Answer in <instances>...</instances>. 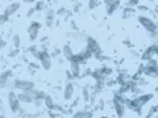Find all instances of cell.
Returning <instances> with one entry per match:
<instances>
[{"label": "cell", "instance_id": "e575fe53", "mask_svg": "<svg viewBox=\"0 0 158 118\" xmlns=\"http://www.w3.org/2000/svg\"><path fill=\"white\" fill-rule=\"evenodd\" d=\"M71 28L74 29V30H78V28H77V24L74 22V21H71Z\"/></svg>", "mask_w": 158, "mask_h": 118}, {"label": "cell", "instance_id": "9a60e30c", "mask_svg": "<svg viewBox=\"0 0 158 118\" xmlns=\"http://www.w3.org/2000/svg\"><path fill=\"white\" fill-rule=\"evenodd\" d=\"M17 98L20 102H27V104H31V102H33V97L29 95L28 92H21L17 95Z\"/></svg>", "mask_w": 158, "mask_h": 118}, {"label": "cell", "instance_id": "ffe728a7", "mask_svg": "<svg viewBox=\"0 0 158 118\" xmlns=\"http://www.w3.org/2000/svg\"><path fill=\"white\" fill-rule=\"evenodd\" d=\"M104 88H106L104 80H95V84H94V92L99 93V92L104 91Z\"/></svg>", "mask_w": 158, "mask_h": 118}, {"label": "cell", "instance_id": "d6a6232c", "mask_svg": "<svg viewBox=\"0 0 158 118\" xmlns=\"http://www.w3.org/2000/svg\"><path fill=\"white\" fill-rule=\"evenodd\" d=\"M7 46V42L6 41H0V50H2V49H4Z\"/></svg>", "mask_w": 158, "mask_h": 118}, {"label": "cell", "instance_id": "5b68a950", "mask_svg": "<svg viewBox=\"0 0 158 118\" xmlns=\"http://www.w3.org/2000/svg\"><path fill=\"white\" fill-rule=\"evenodd\" d=\"M13 88L17 91H29V89H33L34 88V84L33 81H29V80H20V79H17V80L13 81Z\"/></svg>", "mask_w": 158, "mask_h": 118}, {"label": "cell", "instance_id": "d6986e66", "mask_svg": "<svg viewBox=\"0 0 158 118\" xmlns=\"http://www.w3.org/2000/svg\"><path fill=\"white\" fill-rule=\"evenodd\" d=\"M136 13V9L133 7H124V9H123V18H131L135 16Z\"/></svg>", "mask_w": 158, "mask_h": 118}, {"label": "cell", "instance_id": "484cf974", "mask_svg": "<svg viewBox=\"0 0 158 118\" xmlns=\"http://www.w3.org/2000/svg\"><path fill=\"white\" fill-rule=\"evenodd\" d=\"M82 96H83V100H85V101H88V98H90V92H88V89H83Z\"/></svg>", "mask_w": 158, "mask_h": 118}, {"label": "cell", "instance_id": "d4e9b609", "mask_svg": "<svg viewBox=\"0 0 158 118\" xmlns=\"http://www.w3.org/2000/svg\"><path fill=\"white\" fill-rule=\"evenodd\" d=\"M95 7H98V0H88V8L94 9Z\"/></svg>", "mask_w": 158, "mask_h": 118}, {"label": "cell", "instance_id": "8fae6325", "mask_svg": "<svg viewBox=\"0 0 158 118\" xmlns=\"http://www.w3.org/2000/svg\"><path fill=\"white\" fill-rule=\"evenodd\" d=\"M74 91H75V87H74L73 83H67L65 89H63V97H65V100H71L73 96H74Z\"/></svg>", "mask_w": 158, "mask_h": 118}, {"label": "cell", "instance_id": "52a82bcc", "mask_svg": "<svg viewBox=\"0 0 158 118\" xmlns=\"http://www.w3.org/2000/svg\"><path fill=\"white\" fill-rule=\"evenodd\" d=\"M41 22H37V21H32V24L29 25L28 29V33H29V39L31 41H36L37 37H38V33H40V29H41Z\"/></svg>", "mask_w": 158, "mask_h": 118}, {"label": "cell", "instance_id": "7a4b0ae2", "mask_svg": "<svg viewBox=\"0 0 158 118\" xmlns=\"http://www.w3.org/2000/svg\"><path fill=\"white\" fill-rule=\"evenodd\" d=\"M137 20H138V22L142 25V28L146 29L150 34L152 33H157V24L153 21L150 17L145 16V14H140V16L137 17Z\"/></svg>", "mask_w": 158, "mask_h": 118}, {"label": "cell", "instance_id": "d590c367", "mask_svg": "<svg viewBox=\"0 0 158 118\" xmlns=\"http://www.w3.org/2000/svg\"><path fill=\"white\" fill-rule=\"evenodd\" d=\"M23 3H28V4H33L34 0H23Z\"/></svg>", "mask_w": 158, "mask_h": 118}, {"label": "cell", "instance_id": "f546056e", "mask_svg": "<svg viewBox=\"0 0 158 118\" xmlns=\"http://www.w3.org/2000/svg\"><path fill=\"white\" fill-rule=\"evenodd\" d=\"M137 9H140L141 12H149V8H148L146 6H138Z\"/></svg>", "mask_w": 158, "mask_h": 118}, {"label": "cell", "instance_id": "4316f807", "mask_svg": "<svg viewBox=\"0 0 158 118\" xmlns=\"http://www.w3.org/2000/svg\"><path fill=\"white\" fill-rule=\"evenodd\" d=\"M7 21H8V17L6 14H0V25H4Z\"/></svg>", "mask_w": 158, "mask_h": 118}, {"label": "cell", "instance_id": "1f68e13d", "mask_svg": "<svg viewBox=\"0 0 158 118\" xmlns=\"http://www.w3.org/2000/svg\"><path fill=\"white\" fill-rule=\"evenodd\" d=\"M34 12H36V11H34V8H31V9H29V11H28L27 16H28V17H31V16H32V14H33Z\"/></svg>", "mask_w": 158, "mask_h": 118}, {"label": "cell", "instance_id": "5bb4252c", "mask_svg": "<svg viewBox=\"0 0 158 118\" xmlns=\"http://www.w3.org/2000/svg\"><path fill=\"white\" fill-rule=\"evenodd\" d=\"M73 118H92V112L88 110V109L78 110L73 114Z\"/></svg>", "mask_w": 158, "mask_h": 118}, {"label": "cell", "instance_id": "3957f363", "mask_svg": "<svg viewBox=\"0 0 158 118\" xmlns=\"http://www.w3.org/2000/svg\"><path fill=\"white\" fill-rule=\"evenodd\" d=\"M37 59L40 61V66H41L44 70H50L52 68V55L48 51H41L40 50Z\"/></svg>", "mask_w": 158, "mask_h": 118}, {"label": "cell", "instance_id": "e0dca14e", "mask_svg": "<svg viewBox=\"0 0 158 118\" xmlns=\"http://www.w3.org/2000/svg\"><path fill=\"white\" fill-rule=\"evenodd\" d=\"M61 53L63 54V57H65L67 61H70V59L73 58V55H74V50L71 49L70 45H65V46H63V49L61 50Z\"/></svg>", "mask_w": 158, "mask_h": 118}, {"label": "cell", "instance_id": "4dcf8cb0", "mask_svg": "<svg viewBox=\"0 0 158 118\" xmlns=\"http://www.w3.org/2000/svg\"><path fill=\"white\" fill-rule=\"evenodd\" d=\"M41 67L38 65V63H34V62H31V68H34V70H38V68Z\"/></svg>", "mask_w": 158, "mask_h": 118}, {"label": "cell", "instance_id": "ac0fdd59", "mask_svg": "<svg viewBox=\"0 0 158 118\" xmlns=\"http://www.w3.org/2000/svg\"><path fill=\"white\" fill-rule=\"evenodd\" d=\"M54 16H56V12H54L53 8H49L46 12V25L48 26H53L54 24Z\"/></svg>", "mask_w": 158, "mask_h": 118}, {"label": "cell", "instance_id": "8992f818", "mask_svg": "<svg viewBox=\"0 0 158 118\" xmlns=\"http://www.w3.org/2000/svg\"><path fill=\"white\" fill-rule=\"evenodd\" d=\"M157 54H158V46H157V43H154V45L149 46L144 53H142L141 61H142V62H148V61H150V59L156 58Z\"/></svg>", "mask_w": 158, "mask_h": 118}, {"label": "cell", "instance_id": "cb8c5ba5", "mask_svg": "<svg viewBox=\"0 0 158 118\" xmlns=\"http://www.w3.org/2000/svg\"><path fill=\"white\" fill-rule=\"evenodd\" d=\"M45 6H46L45 2L40 0V2H37V3H36V7H33V8H34V11H36V12H41L42 9H45Z\"/></svg>", "mask_w": 158, "mask_h": 118}, {"label": "cell", "instance_id": "7c38bea8", "mask_svg": "<svg viewBox=\"0 0 158 118\" xmlns=\"http://www.w3.org/2000/svg\"><path fill=\"white\" fill-rule=\"evenodd\" d=\"M113 105H115V110H116V116L118 118H123L125 114V110H127V108L124 104H121V102H118V101H113Z\"/></svg>", "mask_w": 158, "mask_h": 118}, {"label": "cell", "instance_id": "9c48e42d", "mask_svg": "<svg viewBox=\"0 0 158 118\" xmlns=\"http://www.w3.org/2000/svg\"><path fill=\"white\" fill-rule=\"evenodd\" d=\"M70 73H71V76H73V79H77V77H79L81 76V65H79L78 62H74V61H71L70 62Z\"/></svg>", "mask_w": 158, "mask_h": 118}, {"label": "cell", "instance_id": "6da1fadb", "mask_svg": "<svg viewBox=\"0 0 158 118\" xmlns=\"http://www.w3.org/2000/svg\"><path fill=\"white\" fill-rule=\"evenodd\" d=\"M86 49L92 54V57H95V58L100 57L103 54V50H102L100 45H99V42L92 37H87L86 38Z\"/></svg>", "mask_w": 158, "mask_h": 118}, {"label": "cell", "instance_id": "277c9868", "mask_svg": "<svg viewBox=\"0 0 158 118\" xmlns=\"http://www.w3.org/2000/svg\"><path fill=\"white\" fill-rule=\"evenodd\" d=\"M8 105H9V108H11V110L13 113H19V110L21 109V102L19 101L17 95L15 92L8 93Z\"/></svg>", "mask_w": 158, "mask_h": 118}, {"label": "cell", "instance_id": "4fadbf2b", "mask_svg": "<svg viewBox=\"0 0 158 118\" xmlns=\"http://www.w3.org/2000/svg\"><path fill=\"white\" fill-rule=\"evenodd\" d=\"M12 75H13L12 70H7V71H4V72L0 73V87L4 85L6 83H8L9 80H11Z\"/></svg>", "mask_w": 158, "mask_h": 118}, {"label": "cell", "instance_id": "8d00e7d4", "mask_svg": "<svg viewBox=\"0 0 158 118\" xmlns=\"http://www.w3.org/2000/svg\"><path fill=\"white\" fill-rule=\"evenodd\" d=\"M104 3H106V7H107V6H110L111 3H113V0H104Z\"/></svg>", "mask_w": 158, "mask_h": 118}, {"label": "cell", "instance_id": "7402d4cb", "mask_svg": "<svg viewBox=\"0 0 158 118\" xmlns=\"http://www.w3.org/2000/svg\"><path fill=\"white\" fill-rule=\"evenodd\" d=\"M100 71H102V75H103V77H104V79L110 77L112 75V72H113V70H112V68H110V67H103V68H100Z\"/></svg>", "mask_w": 158, "mask_h": 118}, {"label": "cell", "instance_id": "74e56055", "mask_svg": "<svg viewBox=\"0 0 158 118\" xmlns=\"http://www.w3.org/2000/svg\"><path fill=\"white\" fill-rule=\"evenodd\" d=\"M0 118H3V114H2V113H0Z\"/></svg>", "mask_w": 158, "mask_h": 118}, {"label": "cell", "instance_id": "f35d334b", "mask_svg": "<svg viewBox=\"0 0 158 118\" xmlns=\"http://www.w3.org/2000/svg\"><path fill=\"white\" fill-rule=\"evenodd\" d=\"M46 2H49V3H50V2H52V0H46Z\"/></svg>", "mask_w": 158, "mask_h": 118}, {"label": "cell", "instance_id": "44dd1931", "mask_svg": "<svg viewBox=\"0 0 158 118\" xmlns=\"http://www.w3.org/2000/svg\"><path fill=\"white\" fill-rule=\"evenodd\" d=\"M42 101H44V105H45L49 110H52V109H53V106H54V104H56V102L53 101V97H52V96H49V95H46L45 97H44V100H42Z\"/></svg>", "mask_w": 158, "mask_h": 118}, {"label": "cell", "instance_id": "2e32d148", "mask_svg": "<svg viewBox=\"0 0 158 118\" xmlns=\"http://www.w3.org/2000/svg\"><path fill=\"white\" fill-rule=\"evenodd\" d=\"M118 6H120V2H118V0H113V3H111L110 6L106 7L107 14H113L118 9Z\"/></svg>", "mask_w": 158, "mask_h": 118}, {"label": "cell", "instance_id": "ba28073f", "mask_svg": "<svg viewBox=\"0 0 158 118\" xmlns=\"http://www.w3.org/2000/svg\"><path fill=\"white\" fill-rule=\"evenodd\" d=\"M135 98L137 100L138 105H140V106L142 108V106L146 105L148 102H149V101L152 100V98H153V93H144V95H138V96H136Z\"/></svg>", "mask_w": 158, "mask_h": 118}, {"label": "cell", "instance_id": "30bf717a", "mask_svg": "<svg viewBox=\"0 0 158 118\" xmlns=\"http://www.w3.org/2000/svg\"><path fill=\"white\" fill-rule=\"evenodd\" d=\"M20 7H21V4H20V3H11L6 8V12H4V14H6L7 17H11V16H13V14L19 11Z\"/></svg>", "mask_w": 158, "mask_h": 118}, {"label": "cell", "instance_id": "83f0119b", "mask_svg": "<svg viewBox=\"0 0 158 118\" xmlns=\"http://www.w3.org/2000/svg\"><path fill=\"white\" fill-rule=\"evenodd\" d=\"M66 13H69V12L66 11V8H59L56 14H59V16H62V14H66Z\"/></svg>", "mask_w": 158, "mask_h": 118}, {"label": "cell", "instance_id": "836d02e7", "mask_svg": "<svg viewBox=\"0 0 158 118\" xmlns=\"http://www.w3.org/2000/svg\"><path fill=\"white\" fill-rule=\"evenodd\" d=\"M48 114H49V117H50V118H56V117H57L56 113H52V110H49V112H48Z\"/></svg>", "mask_w": 158, "mask_h": 118}, {"label": "cell", "instance_id": "f1b7e54d", "mask_svg": "<svg viewBox=\"0 0 158 118\" xmlns=\"http://www.w3.org/2000/svg\"><path fill=\"white\" fill-rule=\"evenodd\" d=\"M19 53H20V50H19V49H15L13 51H11V53H9V57H11V58H15L16 55H19Z\"/></svg>", "mask_w": 158, "mask_h": 118}, {"label": "cell", "instance_id": "603a6c76", "mask_svg": "<svg viewBox=\"0 0 158 118\" xmlns=\"http://www.w3.org/2000/svg\"><path fill=\"white\" fill-rule=\"evenodd\" d=\"M12 42H13L15 49H20V46H21V38H20V36H17V34L12 37Z\"/></svg>", "mask_w": 158, "mask_h": 118}]
</instances>
